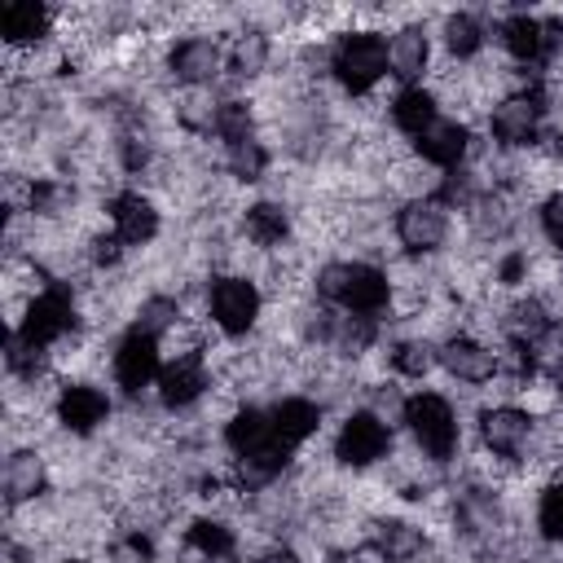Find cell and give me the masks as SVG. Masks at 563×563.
<instances>
[{
    "instance_id": "cell-1",
    "label": "cell",
    "mask_w": 563,
    "mask_h": 563,
    "mask_svg": "<svg viewBox=\"0 0 563 563\" xmlns=\"http://www.w3.org/2000/svg\"><path fill=\"white\" fill-rule=\"evenodd\" d=\"M317 295L347 317H378L391 303V277L369 260H334L317 273Z\"/></svg>"
},
{
    "instance_id": "cell-2",
    "label": "cell",
    "mask_w": 563,
    "mask_h": 563,
    "mask_svg": "<svg viewBox=\"0 0 563 563\" xmlns=\"http://www.w3.org/2000/svg\"><path fill=\"white\" fill-rule=\"evenodd\" d=\"M387 70V35L374 26H352L330 44V75L352 97L374 92Z\"/></svg>"
},
{
    "instance_id": "cell-3",
    "label": "cell",
    "mask_w": 563,
    "mask_h": 563,
    "mask_svg": "<svg viewBox=\"0 0 563 563\" xmlns=\"http://www.w3.org/2000/svg\"><path fill=\"white\" fill-rule=\"evenodd\" d=\"M400 422H405V431L413 435V444H418L431 462H449V457L457 453L462 427H457L453 405H449L440 391H409L405 405H400Z\"/></svg>"
},
{
    "instance_id": "cell-4",
    "label": "cell",
    "mask_w": 563,
    "mask_h": 563,
    "mask_svg": "<svg viewBox=\"0 0 563 563\" xmlns=\"http://www.w3.org/2000/svg\"><path fill=\"white\" fill-rule=\"evenodd\" d=\"M207 312L224 339H246L260 325L264 295L246 273H220L207 282Z\"/></svg>"
},
{
    "instance_id": "cell-5",
    "label": "cell",
    "mask_w": 563,
    "mask_h": 563,
    "mask_svg": "<svg viewBox=\"0 0 563 563\" xmlns=\"http://www.w3.org/2000/svg\"><path fill=\"white\" fill-rule=\"evenodd\" d=\"M75 325H79V308H75L70 286H66V282H48L35 299H26V308H22L18 325H13V334L26 339L31 347L48 352V347L62 343L66 334H75Z\"/></svg>"
},
{
    "instance_id": "cell-6",
    "label": "cell",
    "mask_w": 563,
    "mask_h": 563,
    "mask_svg": "<svg viewBox=\"0 0 563 563\" xmlns=\"http://www.w3.org/2000/svg\"><path fill=\"white\" fill-rule=\"evenodd\" d=\"M545 92H541V84L532 79V84H523V88H515V92H506V97H497L493 101V110H488V132H493V141L501 145V150H523V145H537V136H541V128H545Z\"/></svg>"
},
{
    "instance_id": "cell-7",
    "label": "cell",
    "mask_w": 563,
    "mask_h": 563,
    "mask_svg": "<svg viewBox=\"0 0 563 563\" xmlns=\"http://www.w3.org/2000/svg\"><path fill=\"white\" fill-rule=\"evenodd\" d=\"M334 462L347 471H369L391 453V427L374 409H352L334 431Z\"/></svg>"
},
{
    "instance_id": "cell-8",
    "label": "cell",
    "mask_w": 563,
    "mask_h": 563,
    "mask_svg": "<svg viewBox=\"0 0 563 563\" xmlns=\"http://www.w3.org/2000/svg\"><path fill=\"white\" fill-rule=\"evenodd\" d=\"M453 207L440 198V194H427V198H409L400 211H396V238L409 255H435L444 242H449V229H453Z\"/></svg>"
},
{
    "instance_id": "cell-9",
    "label": "cell",
    "mask_w": 563,
    "mask_h": 563,
    "mask_svg": "<svg viewBox=\"0 0 563 563\" xmlns=\"http://www.w3.org/2000/svg\"><path fill=\"white\" fill-rule=\"evenodd\" d=\"M158 369H163V343L141 325L123 330V339L110 352V374H114L119 391L123 396H141L145 387L158 383Z\"/></svg>"
},
{
    "instance_id": "cell-10",
    "label": "cell",
    "mask_w": 563,
    "mask_h": 563,
    "mask_svg": "<svg viewBox=\"0 0 563 563\" xmlns=\"http://www.w3.org/2000/svg\"><path fill=\"white\" fill-rule=\"evenodd\" d=\"M167 70L185 88H211L229 70V44H220L216 35H180L167 48Z\"/></svg>"
},
{
    "instance_id": "cell-11",
    "label": "cell",
    "mask_w": 563,
    "mask_h": 563,
    "mask_svg": "<svg viewBox=\"0 0 563 563\" xmlns=\"http://www.w3.org/2000/svg\"><path fill=\"white\" fill-rule=\"evenodd\" d=\"M435 347H440V369H444L449 378H457V383L479 387V383H493V378L501 374V361H497L493 343H484V339L471 334V330H457V334L440 339Z\"/></svg>"
},
{
    "instance_id": "cell-12",
    "label": "cell",
    "mask_w": 563,
    "mask_h": 563,
    "mask_svg": "<svg viewBox=\"0 0 563 563\" xmlns=\"http://www.w3.org/2000/svg\"><path fill=\"white\" fill-rule=\"evenodd\" d=\"M53 418H57V427L70 431V435H92V431H101L106 418H110V396H106L101 387H92V383L70 378V383H62L57 396H53Z\"/></svg>"
},
{
    "instance_id": "cell-13",
    "label": "cell",
    "mask_w": 563,
    "mask_h": 563,
    "mask_svg": "<svg viewBox=\"0 0 563 563\" xmlns=\"http://www.w3.org/2000/svg\"><path fill=\"white\" fill-rule=\"evenodd\" d=\"M53 22H57V9H48L40 0H4L0 4V40H4V53L44 48L48 35H53Z\"/></svg>"
},
{
    "instance_id": "cell-14",
    "label": "cell",
    "mask_w": 563,
    "mask_h": 563,
    "mask_svg": "<svg viewBox=\"0 0 563 563\" xmlns=\"http://www.w3.org/2000/svg\"><path fill=\"white\" fill-rule=\"evenodd\" d=\"M497 40H501L506 57L528 70V66H541V62L559 48L563 35H559L545 18H537V13H510V18L497 26Z\"/></svg>"
},
{
    "instance_id": "cell-15",
    "label": "cell",
    "mask_w": 563,
    "mask_h": 563,
    "mask_svg": "<svg viewBox=\"0 0 563 563\" xmlns=\"http://www.w3.org/2000/svg\"><path fill=\"white\" fill-rule=\"evenodd\" d=\"M532 431H537V418L515 400H501L479 413V440L493 457H519L532 444Z\"/></svg>"
},
{
    "instance_id": "cell-16",
    "label": "cell",
    "mask_w": 563,
    "mask_h": 563,
    "mask_svg": "<svg viewBox=\"0 0 563 563\" xmlns=\"http://www.w3.org/2000/svg\"><path fill=\"white\" fill-rule=\"evenodd\" d=\"M0 484H4V506L9 510H22V506H35L48 488V462L35 444H13L4 453V466H0Z\"/></svg>"
},
{
    "instance_id": "cell-17",
    "label": "cell",
    "mask_w": 563,
    "mask_h": 563,
    "mask_svg": "<svg viewBox=\"0 0 563 563\" xmlns=\"http://www.w3.org/2000/svg\"><path fill=\"white\" fill-rule=\"evenodd\" d=\"M207 356H167L154 383V396L163 409H194L207 396Z\"/></svg>"
},
{
    "instance_id": "cell-18",
    "label": "cell",
    "mask_w": 563,
    "mask_h": 563,
    "mask_svg": "<svg viewBox=\"0 0 563 563\" xmlns=\"http://www.w3.org/2000/svg\"><path fill=\"white\" fill-rule=\"evenodd\" d=\"M106 211H110V233H114L123 246H150V242L158 238L163 216H158V207H154L150 194H141V189H123V194L110 198Z\"/></svg>"
},
{
    "instance_id": "cell-19",
    "label": "cell",
    "mask_w": 563,
    "mask_h": 563,
    "mask_svg": "<svg viewBox=\"0 0 563 563\" xmlns=\"http://www.w3.org/2000/svg\"><path fill=\"white\" fill-rule=\"evenodd\" d=\"M466 150H471V132H466V123H457V119H449V114H440L427 132L413 136V158L427 163V167H435V172L462 167Z\"/></svg>"
},
{
    "instance_id": "cell-20",
    "label": "cell",
    "mask_w": 563,
    "mask_h": 563,
    "mask_svg": "<svg viewBox=\"0 0 563 563\" xmlns=\"http://www.w3.org/2000/svg\"><path fill=\"white\" fill-rule=\"evenodd\" d=\"M224 444H229L233 457H260V453H268V449L282 444V440L273 435L268 409H260V405H238V409L229 413V422H224ZM290 453H295V449H290Z\"/></svg>"
},
{
    "instance_id": "cell-21",
    "label": "cell",
    "mask_w": 563,
    "mask_h": 563,
    "mask_svg": "<svg viewBox=\"0 0 563 563\" xmlns=\"http://www.w3.org/2000/svg\"><path fill=\"white\" fill-rule=\"evenodd\" d=\"M387 66L400 79V88L422 84L427 66H431V35L422 26H400L387 35Z\"/></svg>"
},
{
    "instance_id": "cell-22",
    "label": "cell",
    "mask_w": 563,
    "mask_h": 563,
    "mask_svg": "<svg viewBox=\"0 0 563 563\" xmlns=\"http://www.w3.org/2000/svg\"><path fill=\"white\" fill-rule=\"evenodd\" d=\"M268 418H273V435L286 449H299V444H308L321 431V405L308 400V396H282V400H273L268 405Z\"/></svg>"
},
{
    "instance_id": "cell-23",
    "label": "cell",
    "mask_w": 563,
    "mask_h": 563,
    "mask_svg": "<svg viewBox=\"0 0 563 563\" xmlns=\"http://www.w3.org/2000/svg\"><path fill=\"white\" fill-rule=\"evenodd\" d=\"M422 545H427V537H422V528L409 523V519L383 515V519L369 523V550H374L383 563H413V559L422 554Z\"/></svg>"
},
{
    "instance_id": "cell-24",
    "label": "cell",
    "mask_w": 563,
    "mask_h": 563,
    "mask_svg": "<svg viewBox=\"0 0 563 563\" xmlns=\"http://www.w3.org/2000/svg\"><path fill=\"white\" fill-rule=\"evenodd\" d=\"M242 233H246L251 246L277 251V246L290 238V211H286V202H277V198L251 202V207L242 211Z\"/></svg>"
},
{
    "instance_id": "cell-25",
    "label": "cell",
    "mask_w": 563,
    "mask_h": 563,
    "mask_svg": "<svg viewBox=\"0 0 563 563\" xmlns=\"http://www.w3.org/2000/svg\"><path fill=\"white\" fill-rule=\"evenodd\" d=\"M387 114H391L396 132H405V136L413 141L418 132H427V128L440 119V106H435V92H431V88L409 84V88H396V97H391Z\"/></svg>"
},
{
    "instance_id": "cell-26",
    "label": "cell",
    "mask_w": 563,
    "mask_h": 563,
    "mask_svg": "<svg viewBox=\"0 0 563 563\" xmlns=\"http://www.w3.org/2000/svg\"><path fill=\"white\" fill-rule=\"evenodd\" d=\"M185 545H189L198 559L220 563V559L233 554L238 537H233V528H229L224 519H216V515H198V519H189V528H185Z\"/></svg>"
},
{
    "instance_id": "cell-27",
    "label": "cell",
    "mask_w": 563,
    "mask_h": 563,
    "mask_svg": "<svg viewBox=\"0 0 563 563\" xmlns=\"http://www.w3.org/2000/svg\"><path fill=\"white\" fill-rule=\"evenodd\" d=\"M268 57H273V44L264 31H242L229 40V70L238 79H255L268 70Z\"/></svg>"
},
{
    "instance_id": "cell-28",
    "label": "cell",
    "mask_w": 563,
    "mask_h": 563,
    "mask_svg": "<svg viewBox=\"0 0 563 563\" xmlns=\"http://www.w3.org/2000/svg\"><path fill=\"white\" fill-rule=\"evenodd\" d=\"M440 40H444V53L462 62V57H475L488 35H484V26H479L475 13H449L444 26H440Z\"/></svg>"
},
{
    "instance_id": "cell-29",
    "label": "cell",
    "mask_w": 563,
    "mask_h": 563,
    "mask_svg": "<svg viewBox=\"0 0 563 563\" xmlns=\"http://www.w3.org/2000/svg\"><path fill=\"white\" fill-rule=\"evenodd\" d=\"M387 361H391V369H396L400 378H427V374L440 365V347H435L431 339H400V343L387 352Z\"/></svg>"
},
{
    "instance_id": "cell-30",
    "label": "cell",
    "mask_w": 563,
    "mask_h": 563,
    "mask_svg": "<svg viewBox=\"0 0 563 563\" xmlns=\"http://www.w3.org/2000/svg\"><path fill=\"white\" fill-rule=\"evenodd\" d=\"M537 528H541L545 541L563 545V475L541 488V497H537Z\"/></svg>"
},
{
    "instance_id": "cell-31",
    "label": "cell",
    "mask_w": 563,
    "mask_h": 563,
    "mask_svg": "<svg viewBox=\"0 0 563 563\" xmlns=\"http://www.w3.org/2000/svg\"><path fill=\"white\" fill-rule=\"evenodd\" d=\"M224 163H229V172L238 180H260L264 167H268V150L260 145V136L255 141H238V145H224Z\"/></svg>"
},
{
    "instance_id": "cell-32",
    "label": "cell",
    "mask_w": 563,
    "mask_h": 563,
    "mask_svg": "<svg viewBox=\"0 0 563 563\" xmlns=\"http://www.w3.org/2000/svg\"><path fill=\"white\" fill-rule=\"evenodd\" d=\"M541 233L554 251H563V189H554L545 202H541Z\"/></svg>"
},
{
    "instance_id": "cell-33",
    "label": "cell",
    "mask_w": 563,
    "mask_h": 563,
    "mask_svg": "<svg viewBox=\"0 0 563 563\" xmlns=\"http://www.w3.org/2000/svg\"><path fill=\"white\" fill-rule=\"evenodd\" d=\"M62 563H92V559H84V554H66Z\"/></svg>"
}]
</instances>
